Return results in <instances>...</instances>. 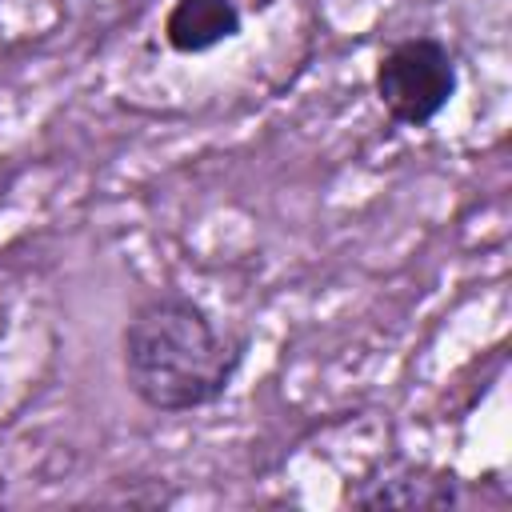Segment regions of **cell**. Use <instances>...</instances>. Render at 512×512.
<instances>
[{"label": "cell", "mask_w": 512, "mask_h": 512, "mask_svg": "<svg viewBox=\"0 0 512 512\" xmlns=\"http://www.w3.org/2000/svg\"><path fill=\"white\" fill-rule=\"evenodd\" d=\"M248 352V332L220 328L212 312L176 292H148L120 328L128 392L152 412H196L216 404Z\"/></svg>", "instance_id": "6da1fadb"}, {"label": "cell", "mask_w": 512, "mask_h": 512, "mask_svg": "<svg viewBox=\"0 0 512 512\" xmlns=\"http://www.w3.org/2000/svg\"><path fill=\"white\" fill-rule=\"evenodd\" d=\"M456 84H460L456 56L436 36H404V40H396L376 60V72H372L376 100L404 128L432 124L448 108V100L456 96Z\"/></svg>", "instance_id": "7a4b0ae2"}, {"label": "cell", "mask_w": 512, "mask_h": 512, "mask_svg": "<svg viewBox=\"0 0 512 512\" xmlns=\"http://www.w3.org/2000/svg\"><path fill=\"white\" fill-rule=\"evenodd\" d=\"M456 500H460V480H452V476L424 480L420 472L360 480V488L352 492V504H360V508H448Z\"/></svg>", "instance_id": "277c9868"}, {"label": "cell", "mask_w": 512, "mask_h": 512, "mask_svg": "<svg viewBox=\"0 0 512 512\" xmlns=\"http://www.w3.org/2000/svg\"><path fill=\"white\" fill-rule=\"evenodd\" d=\"M240 36L236 0H172L164 12V44L180 56L212 52Z\"/></svg>", "instance_id": "3957f363"}]
</instances>
